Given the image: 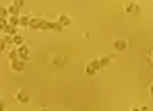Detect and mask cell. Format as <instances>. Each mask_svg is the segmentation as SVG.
<instances>
[{"mask_svg": "<svg viewBox=\"0 0 153 111\" xmlns=\"http://www.w3.org/2000/svg\"><path fill=\"white\" fill-rule=\"evenodd\" d=\"M29 29H33V31H50V21H46V19H33L31 17Z\"/></svg>", "mask_w": 153, "mask_h": 111, "instance_id": "1", "label": "cell"}, {"mask_svg": "<svg viewBox=\"0 0 153 111\" xmlns=\"http://www.w3.org/2000/svg\"><path fill=\"white\" fill-rule=\"evenodd\" d=\"M100 70H102L100 58H97V60H89V62H87V66H85V74H87V76H95Z\"/></svg>", "mask_w": 153, "mask_h": 111, "instance_id": "2", "label": "cell"}, {"mask_svg": "<svg viewBox=\"0 0 153 111\" xmlns=\"http://www.w3.org/2000/svg\"><path fill=\"white\" fill-rule=\"evenodd\" d=\"M8 66H10V70H13V72H23V70L27 68V60H21V58H17V60L8 62Z\"/></svg>", "mask_w": 153, "mask_h": 111, "instance_id": "3", "label": "cell"}, {"mask_svg": "<svg viewBox=\"0 0 153 111\" xmlns=\"http://www.w3.org/2000/svg\"><path fill=\"white\" fill-rule=\"evenodd\" d=\"M17 52H19V58H21V60H29V56H31V50H29V45H27V43L17 45Z\"/></svg>", "mask_w": 153, "mask_h": 111, "instance_id": "4", "label": "cell"}, {"mask_svg": "<svg viewBox=\"0 0 153 111\" xmlns=\"http://www.w3.org/2000/svg\"><path fill=\"white\" fill-rule=\"evenodd\" d=\"M15 97H17V101H19L21 105H27V103L31 101L29 93H27V91H23V88H21V91H17V95H15Z\"/></svg>", "mask_w": 153, "mask_h": 111, "instance_id": "5", "label": "cell"}, {"mask_svg": "<svg viewBox=\"0 0 153 111\" xmlns=\"http://www.w3.org/2000/svg\"><path fill=\"white\" fill-rule=\"evenodd\" d=\"M139 10H141V6L137 2H128L126 6H124V12L126 15H139Z\"/></svg>", "mask_w": 153, "mask_h": 111, "instance_id": "6", "label": "cell"}, {"mask_svg": "<svg viewBox=\"0 0 153 111\" xmlns=\"http://www.w3.org/2000/svg\"><path fill=\"white\" fill-rule=\"evenodd\" d=\"M126 47H128L126 39H114V50H116V52H124Z\"/></svg>", "mask_w": 153, "mask_h": 111, "instance_id": "7", "label": "cell"}, {"mask_svg": "<svg viewBox=\"0 0 153 111\" xmlns=\"http://www.w3.org/2000/svg\"><path fill=\"white\" fill-rule=\"evenodd\" d=\"M58 23L66 29V27H71V25H73V19H71L68 15H60V17H58Z\"/></svg>", "mask_w": 153, "mask_h": 111, "instance_id": "8", "label": "cell"}, {"mask_svg": "<svg viewBox=\"0 0 153 111\" xmlns=\"http://www.w3.org/2000/svg\"><path fill=\"white\" fill-rule=\"evenodd\" d=\"M29 23H31V17L29 15H19V25L21 27H29Z\"/></svg>", "mask_w": 153, "mask_h": 111, "instance_id": "9", "label": "cell"}, {"mask_svg": "<svg viewBox=\"0 0 153 111\" xmlns=\"http://www.w3.org/2000/svg\"><path fill=\"white\" fill-rule=\"evenodd\" d=\"M21 43H25L23 35H21V33H15V35H13V45L17 47V45H21Z\"/></svg>", "mask_w": 153, "mask_h": 111, "instance_id": "10", "label": "cell"}, {"mask_svg": "<svg viewBox=\"0 0 153 111\" xmlns=\"http://www.w3.org/2000/svg\"><path fill=\"white\" fill-rule=\"evenodd\" d=\"M6 8H8V15H17V17H19L21 10H23V8H19L17 4H10V6H6Z\"/></svg>", "mask_w": 153, "mask_h": 111, "instance_id": "11", "label": "cell"}, {"mask_svg": "<svg viewBox=\"0 0 153 111\" xmlns=\"http://www.w3.org/2000/svg\"><path fill=\"white\" fill-rule=\"evenodd\" d=\"M50 31H56V33H62L64 31V27L58 23V21H54V23H50Z\"/></svg>", "mask_w": 153, "mask_h": 111, "instance_id": "12", "label": "cell"}, {"mask_svg": "<svg viewBox=\"0 0 153 111\" xmlns=\"http://www.w3.org/2000/svg\"><path fill=\"white\" fill-rule=\"evenodd\" d=\"M52 64L54 66H64V58L62 56H52Z\"/></svg>", "mask_w": 153, "mask_h": 111, "instance_id": "13", "label": "cell"}, {"mask_svg": "<svg viewBox=\"0 0 153 111\" xmlns=\"http://www.w3.org/2000/svg\"><path fill=\"white\" fill-rule=\"evenodd\" d=\"M110 62H112V58H110V56H102V58H100V64H102V68L110 66Z\"/></svg>", "mask_w": 153, "mask_h": 111, "instance_id": "14", "label": "cell"}, {"mask_svg": "<svg viewBox=\"0 0 153 111\" xmlns=\"http://www.w3.org/2000/svg\"><path fill=\"white\" fill-rule=\"evenodd\" d=\"M17 58H19V52H17V50H10V52H8V62H13V60H17Z\"/></svg>", "mask_w": 153, "mask_h": 111, "instance_id": "15", "label": "cell"}, {"mask_svg": "<svg viewBox=\"0 0 153 111\" xmlns=\"http://www.w3.org/2000/svg\"><path fill=\"white\" fill-rule=\"evenodd\" d=\"M6 27H8V19H4V17H0V31H4Z\"/></svg>", "mask_w": 153, "mask_h": 111, "instance_id": "16", "label": "cell"}, {"mask_svg": "<svg viewBox=\"0 0 153 111\" xmlns=\"http://www.w3.org/2000/svg\"><path fill=\"white\" fill-rule=\"evenodd\" d=\"M0 17L8 19V8H6V6H0Z\"/></svg>", "mask_w": 153, "mask_h": 111, "instance_id": "17", "label": "cell"}, {"mask_svg": "<svg viewBox=\"0 0 153 111\" xmlns=\"http://www.w3.org/2000/svg\"><path fill=\"white\" fill-rule=\"evenodd\" d=\"M13 4H17V6H19V8H23V4H25V0H15V2H13Z\"/></svg>", "mask_w": 153, "mask_h": 111, "instance_id": "18", "label": "cell"}, {"mask_svg": "<svg viewBox=\"0 0 153 111\" xmlns=\"http://www.w3.org/2000/svg\"><path fill=\"white\" fill-rule=\"evenodd\" d=\"M4 50H6V43H4V39L0 37V52H4Z\"/></svg>", "mask_w": 153, "mask_h": 111, "instance_id": "19", "label": "cell"}, {"mask_svg": "<svg viewBox=\"0 0 153 111\" xmlns=\"http://www.w3.org/2000/svg\"><path fill=\"white\" fill-rule=\"evenodd\" d=\"M147 56H149V62L153 64V47H151V50H147Z\"/></svg>", "mask_w": 153, "mask_h": 111, "instance_id": "20", "label": "cell"}, {"mask_svg": "<svg viewBox=\"0 0 153 111\" xmlns=\"http://www.w3.org/2000/svg\"><path fill=\"white\" fill-rule=\"evenodd\" d=\"M149 95L153 97V83H151V86H149Z\"/></svg>", "mask_w": 153, "mask_h": 111, "instance_id": "21", "label": "cell"}, {"mask_svg": "<svg viewBox=\"0 0 153 111\" xmlns=\"http://www.w3.org/2000/svg\"><path fill=\"white\" fill-rule=\"evenodd\" d=\"M2 109H4V103H2V101H0V111H2Z\"/></svg>", "mask_w": 153, "mask_h": 111, "instance_id": "22", "label": "cell"}, {"mask_svg": "<svg viewBox=\"0 0 153 111\" xmlns=\"http://www.w3.org/2000/svg\"><path fill=\"white\" fill-rule=\"evenodd\" d=\"M151 2H153V0H151Z\"/></svg>", "mask_w": 153, "mask_h": 111, "instance_id": "23", "label": "cell"}]
</instances>
